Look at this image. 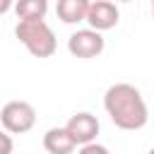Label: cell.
<instances>
[{
    "instance_id": "cell-1",
    "label": "cell",
    "mask_w": 154,
    "mask_h": 154,
    "mask_svg": "<svg viewBox=\"0 0 154 154\" xmlns=\"http://www.w3.org/2000/svg\"><path fill=\"white\" fill-rule=\"evenodd\" d=\"M103 108L108 118L113 120V125L120 130H140L149 120V111H147V103L140 89L128 82H118L106 89Z\"/></svg>"
},
{
    "instance_id": "cell-2",
    "label": "cell",
    "mask_w": 154,
    "mask_h": 154,
    "mask_svg": "<svg viewBox=\"0 0 154 154\" xmlns=\"http://www.w3.org/2000/svg\"><path fill=\"white\" fill-rule=\"evenodd\" d=\"M14 34L34 58H51L58 48L55 34L46 19H22L14 26Z\"/></svg>"
},
{
    "instance_id": "cell-3",
    "label": "cell",
    "mask_w": 154,
    "mask_h": 154,
    "mask_svg": "<svg viewBox=\"0 0 154 154\" xmlns=\"http://www.w3.org/2000/svg\"><path fill=\"white\" fill-rule=\"evenodd\" d=\"M0 123H2L5 132L24 135L36 125V108L29 101H22V99L7 101L2 106V111H0Z\"/></svg>"
},
{
    "instance_id": "cell-4",
    "label": "cell",
    "mask_w": 154,
    "mask_h": 154,
    "mask_svg": "<svg viewBox=\"0 0 154 154\" xmlns=\"http://www.w3.org/2000/svg\"><path fill=\"white\" fill-rule=\"evenodd\" d=\"M103 36L94 29H79L75 31L70 38H67V51L75 55V58H82V60H89V58H96L103 53Z\"/></svg>"
},
{
    "instance_id": "cell-5",
    "label": "cell",
    "mask_w": 154,
    "mask_h": 154,
    "mask_svg": "<svg viewBox=\"0 0 154 154\" xmlns=\"http://www.w3.org/2000/svg\"><path fill=\"white\" fill-rule=\"evenodd\" d=\"M118 19H120V12H118L116 2H111V0H91V5L87 10V17H84L89 29H94L99 34L113 29L118 24Z\"/></svg>"
},
{
    "instance_id": "cell-6",
    "label": "cell",
    "mask_w": 154,
    "mask_h": 154,
    "mask_svg": "<svg viewBox=\"0 0 154 154\" xmlns=\"http://www.w3.org/2000/svg\"><path fill=\"white\" fill-rule=\"evenodd\" d=\"M65 130L75 140V144L82 147V144H89V142L96 140V135H99V120H96V116L82 111V113H75L65 123Z\"/></svg>"
},
{
    "instance_id": "cell-7",
    "label": "cell",
    "mask_w": 154,
    "mask_h": 154,
    "mask_svg": "<svg viewBox=\"0 0 154 154\" xmlns=\"http://www.w3.org/2000/svg\"><path fill=\"white\" fill-rule=\"evenodd\" d=\"M75 140L67 135L65 128H51L43 135V149L48 154H72L75 152Z\"/></svg>"
},
{
    "instance_id": "cell-8",
    "label": "cell",
    "mask_w": 154,
    "mask_h": 154,
    "mask_svg": "<svg viewBox=\"0 0 154 154\" xmlns=\"http://www.w3.org/2000/svg\"><path fill=\"white\" fill-rule=\"evenodd\" d=\"M89 5H91V0H58L55 12H58V19L60 22L77 24V22H84Z\"/></svg>"
},
{
    "instance_id": "cell-9",
    "label": "cell",
    "mask_w": 154,
    "mask_h": 154,
    "mask_svg": "<svg viewBox=\"0 0 154 154\" xmlns=\"http://www.w3.org/2000/svg\"><path fill=\"white\" fill-rule=\"evenodd\" d=\"M17 19H43L48 12V0H14Z\"/></svg>"
},
{
    "instance_id": "cell-10",
    "label": "cell",
    "mask_w": 154,
    "mask_h": 154,
    "mask_svg": "<svg viewBox=\"0 0 154 154\" xmlns=\"http://www.w3.org/2000/svg\"><path fill=\"white\" fill-rule=\"evenodd\" d=\"M77 154H111V152H108V147H103L99 142H89V144H82Z\"/></svg>"
},
{
    "instance_id": "cell-11",
    "label": "cell",
    "mask_w": 154,
    "mask_h": 154,
    "mask_svg": "<svg viewBox=\"0 0 154 154\" xmlns=\"http://www.w3.org/2000/svg\"><path fill=\"white\" fill-rule=\"evenodd\" d=\"M14 149V142H12V135L0 130V154H12Z\"/></svg>"
},
{
    "instance_id": "cell-12",
    "label": "cell",
    "mask_w": 154,
    "mask_h": 154,
    "mask_svg": "<svg viewBox=\"0 0 154 154\" xmlns=\"http://www.w3.org/2000/svg\"><path fill=\"white\" fill-rule=\"evenodd\" d=\"M14 7V0H0V14H5V12H10Z\"/></svg>"
},
{
    "instance_id": "cell-13",
    "label": "cell",
    "mask_w": 154,
    "mask_h": 154,
    "mask_svg": "<svg viewBox=\"0 0 154 154\" xmlns=\"http://www.w3.org/2000/svg\"><path fill=\"white\" fill-rule=\"evenodd\" d=\"M152 17H154V0H152Z\"/></svg>"
},
{
    "instance_id": "cell-14",
    "label": "cell",
    "mask_w": 154,
    "mask_h": 154,
    "mask_svg": "<svg viewBox=\"0 0 154 154\" xmlns=\"http://www.w3.org/2000/svg\"><path fill=\"white\" fill-rule=\"evenodd\" d=\"M149 154H154V147H152V149H149Z\"/></svg>"
},
{
    "instance_id": "cell-15",
    "label": "cell",
    "mask_w": 154,
    "mask_h": 154,
    "mask_svg": "<svg viewBox=\"0 0 154 154\" xmlns=\"http://www.w3.org/2000/svg\"><path fill=\"white\" fill-rule=\"evenodd\" d=\"M120 2H130V0H120Z\"/></svg>"
}]
</instances>
